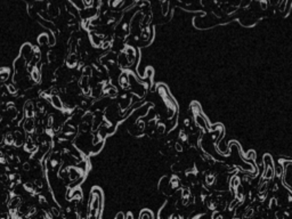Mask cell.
Instances as JSON below:
<instances>
[{"label":"cell","mask_w":292,"mask_h":219,"mask_svg":"<svg viewBox=\"0 0 292 219\" xmlns=\"http://www.w3.org/2000/svg\"><path fill=\"white\" fill-rule=\"evenodd\" d=\"M79 87H80L86 95H89V78L87 75H82V78L79 81Z\"/></svg>","instance_id":"obj_1"},{"label":"cell","mask_w":292,"mask_h":219,"mask_svg":"<svg viewBox=\"0 0 292 219\" xmlns=\"http://www.w3.org/2000/svg\"><path fill=\"white\" fill-rule=\"evenodd\" d=\"M34 126H35V123L32 118H28V119L24 121V123H23V128H24V130L26 131L28 134H31L32 131L34 130L35 129Z\"/></svg>","instance_id":"obj_2"},{"label":"cell","mask_w":292,"mask_h":219,"mask_svg":"<svg viewBox=\"0 0 292 219\" xmlns=\"http://www.w3.org/2000/svg\"><path fill=\"white\" fill-rule=\"evenodd\" d=\"M25 65H26V62H25V60L22 56L18 57L17 60H15V63H14L15 71H24Z\"/></svg>","instance_id":"obj_3"},{"label":"cell","mask_w":292,"mask_h":219,"mask_svg":"<svg viewBox=\"0 0 292 219\" xmlns=\"http://www.w3.org/2000/svg\"><path fill=\"white\" fill-rule=\"evenodd\" d=\"M81 177V172L77 168H69V178L72 181H75Z\"/></svg>","instance_id":"obj_4"},{"label":"cell","mask_w":292,"mask_h":219,"mask_svg":"<svg viewBox=\"0 0 292 219\" xmlns=\"http://www.w3.org/2000/svg\"><path fill=\"white\" fill-rule=\"evenodd\" d=\"M50 102H52V104H53V106L55 109H58V110L63 109V102H62V99L57 95L52 96V97H50Z\"/></svg>","instance_id":"obj_5"},{"label":"cell","mask_w":292,"mask_h":219,"mask_svg":"<svg viewBox=\"0 0 292 219\" xmlns=\"http://www.w3.org/2000/svg\"><path fill=\"white\" fill-rule=\"evenodd\" d=\"M25 147V151H28V152H31V153H33V152H35L37 151V146H35V143H34V141L32 139L31 137H29V139H28V141L25 143V145H24Z\"/></svg>","instance_id":"obj_6"},{"label":"cell","mask_w":292,"mask_h":219,"mask_svg":"<svg viewBox=\"0 0 292 219\" xmlns=\"http://www.w3.org/2000/svg\"><path fill=\"white\" fill-rule=\"evenodd\" d=\"M23 141H24V136L21 131H15L14 132V144L15 146H21L23 145Z\"/></svg>","instance_id":"obj_7"},{"label":"cell","mask_w":292,"mask_h":219,"mask_svg":"<svg viewBox=\"0 0 292 219\" xmlns=\"http://www.w3.org/2000/svg\"><path fill=\"white\" fill-rule=\"evenodd\" d=\"M24 111H25V117L26 118H33L34 115V111H33V104L31 102H28L24 105Z\"/></svg>","instance_id":"obj_8"},{"label":"cell","mask_w":292,"mask_h":219,"mask_svg":"<svg viewBox=\"0 0 292 219\" xmlns=\"http://www.w3.org/2000/svg\"><path fill=\"white\" fill-rule=\"evenodd\" d=\"M20 204H21V198H18V196H13V198L9 200V209H11V210H15V209H18V207H20Z\"/></svg>","instance_id":"obj_9"},{"label":"cell","mask_w":292,"mask_h":219,"mask_svg":"<svg viewBox=\"0 0 292 219\" xmlns=\"http://www.w3.org/2000/svg\"><path fill=\"white\" fill-rule=\"evenodd\" d=\"M78 63V56L75 55V54H71V55H69L66 58V64L69 65L70 67H73L75 66Z\"/></svg>","instance_id":"obj_10"},{"label":"cell","mask_w":292,"mask_h":219,"mask_svg":"<svg viewBox=\"0 0 292 219\" xmlns=\"http://www.w3.org/2000/svg\"><path fill=\"white\" fill-rule=\"evenodd\" d=\"M31 78H32V80H33V81H35V82H39L40 80H41V72H40V70H39V69L34 67V69L32 70Z\"/></svg>","instance_id":"obj_11"},{"label":"cell","mask_w":292,"mask_h":219,"mask_svg":"<svg viewBox=\"0 0 292 219\" xmlns=\"http://www.w3.org/2000/svg\"><path fill=\"white\" fill-rule=\"evenodd\" d=\"M38 43H39V45H41V46L48 45V34H47V33H43V34H40V35H39Z\"/></svg>","instance_id":"obj_12"},{"label":"cell","mask_w":292,"mask_h":219,"mask_svg":"<svg viewBox=\"0 0 292 219\" xmlns=\"http://www.w3.org/2000/svg\"><path fill=\"white\" fill-rule=\"evenodd\" d=\"M8 78H9V72L7 70L1 69L0 70V82H5Z\"/></svg>","instance_id":"obj_13"},{"label":"cell","mask_w":292,"mask_h":219,"mask_svg":"<svg viewBox=\"0 0 292 219\" xmlns=\"http://www.w3.org/2000/svg\"><path fill=\"white\" fill-rule=\"evenodd\" d=\"M92 42L94 46H99V45L102 43V37H99V35H97V34H92Z\"/></svg>","instance_id":"obj_14"},{"label":"cell","mask_w":292,"mask_h":219,"mask_svg":"<svg viewBox=\"0 0 292 219\" xmlns=\"http://www.w3.org/2000/svg\"><path fill=\"white\" fill-rule=\"evenodd\" d=\"M5 141H6L8 145L13 144V143H14V134H11V132L6 134V136H5Z\"/></svg>","instance_id":"obj_15"},{"label":"cell","mask_w":292,"mask_h":219,"mask_svg":"<svg viewBox=\"0 0 292 219\" xmlns=\"http://www.w3.org/2000/svg\"><path fill=\"white\" fill-rule=\"evenodd\" d=\"M6 88H7V92L8 94H11V95H15V94L17 92V88H16L13 83H9Z\"/></svg>","instance_id":"obj_16"},{"label":"cell","mask_w":292,"mask_h":219,"mask_svg":"<svg viewBox=\"0 0 292 219\" xmlns=\"http://www.w3.org/2000/svg\"><path fill=\"white\" fill-rule=\"evenodd\" d=\"M92 119H94V117H92V113H86L85 115L82 117V121H83V122H87V123H92Z\"/></svg>","instance_id":"obj_17"},{"label":"cell","mask_w":292,"mask_h":219,"mask_svg":"<svg viewBox=\"0 0 292 219\" xmlns=\"http://www.w3.org/2000/svg\"><path fill=\"white\" fill-rule=\"evenodd\" d=\"M48 34V46H54L55 45V35L50 32H47Z\"/></svg>","instance_id":"obj_18"},{"label":"cell","mask_w":292,"mask_h":219,"mask_svg":"<svg viewBox=\"0 0 292 219\" xmlns=\"http://www.w3.org/2000/svg\"><path fill=\"white\" fill-rule=\"evenodd\" d=\"M72 195H73V199H78V200H80V199L82 198V194H81L80 190H74V191L72 192Z\"/></svg>","instance_id":"obj_19"},{"label":"cell","mask_w":292,"mask_h":219,"mask_svg":"<svg viewBox=\"0 0 292 219\" xmlns=\"http://www.w3.org/2000/svg\"><path fill=\"white\" fill-rule=\"evenodd\" d=\"M102 146H103V143H102V141H99V143H97V144H95V145H94V149L92 150V153H97V152H99V150L102 149Z\"/></svg>","instance_id":"obj_20"},{"label":"cell","mask_w":292,"mask_h":219,"mask_svg":"<svg viewBox=\"0 0 292 219\" xmlns=\"http://www.w3.org/2000/svg\"><path fill=\"white\" fill-rule=\"evenodd\" d=\"M24 188L26 190V191H30L31 193H33V185H32L31 183H25Z\"/></svg>","instance_id":"obj_21"},{"label":"cell","mask_w":292,"mask_h":219,"mask_svg":"<svg viewBox=\"0 0 292 219\" xmlns=\"http://www.w3.org/2000/svg\"><path fill=\"white\" fill-rule=\"evenodd\" d=\"M78 168H79V169L86 170V168H87V162H86V161H80V162H79V166H78Z\"/></svg>","instance_id":"obj_22"},{"label":"cell","mask_w":292,"mask_h":219,"mask_svg":"<svg viewBox=\"0 0 292 219\" xmlns=\"http://www.w3.org/2000/svg\"><path fill=\"white\" fill-rule=\"evenodd\" d=\"M90 74H92V67L87 66L85 70H83V75H87V77H89Z\"/></svg>","instance_id":"obj_23"},{"label":"cell","mask_w":292,"mask_h":219,"mask_svg":"<svg viewBox=\"0 0 292 219\" xmlns=\"http://www.w3.org/2000/svg\"><path fill=\"white\" fill-rule=\"evenodd\" d=\"M34 185L37 186V187H39V188H43V181H41V180H39V179L35 180V181H34Z\"/></svg>","instance_id":"obj_24"},{"label":"cell","mask_w":292,"mask_h":219,"mask_svg":"<svg viewBox=\"0 0 292 219\" xmlns=\"http://www.w3.org/2000/svg\"><path fill=\"white\" fill-rule=\"evenodd\" d=\"M23 169L25 170V171H28V170H30L31 169V164L29 162H25L24 164H23Z\"/></svg>","instance_id":"obj_25"},{"label":"cell","mask_w":292,"mask_h":219,"mask_svg":"<svg viewBox=\"0 0 292 219\" xmlns=\"http://www.w3.org/2000/svg\"><path fill=\"white\" fill-rule=\"evenodd\" d=\"M52 213H53L54 216H58L60 215V211H58L57 208H52Z\"/></svg>","instance_id":"obj_26"},{"label":"cell","mask_w":292,"mask_h":219,"mask_svg":"<svg viewBox=\"0 0 292 219\" xmlns=\"http://www.w3.org/2000/svg\"><path fill=\"white\" fill-rule=\"evenodd\" d=\"M92 1H94V0H83V4H85L87 7H89V6H92Z\"/></svg>","instance_id":"obj_27"},{"label":"cell","mask_w":292,"mask_h":219,"mask_svg":"<svg viewBox=\"0 0 292 219\" xmlns=\"http://www.w3.org/2000/svg\"><path fill=\"white\" fill-rule=\"evenodd\" d=\"M48 60H49V62H54V60H55V57H54V54L53 53L48 54Z\"/></svg>","instance_id":"obj_28"},{"label":"cell","mask_w":292,"mask_h":219,"mask_svg":"<svg viewBox=\"0 0 292 219\" xmlns=\"http://www.w3.org/2000/svg\"><path fill=\"white\" fill-rule=\"evenodd\" d=\"M39 202H40L41 204L46 203V198H45V196H40V198H39Z\"/></svg>","instance_id":"obj_29"},{"label":"cell","mask_w":292,"mask_h":219,"mask_svg":"<svg viewBox=\"0 0 292 219\" xmlns=\"http://www.w3.org/2000/svg\"><path fill=\"white\" fill-rule=\"evenodd\" d=\"M4 141H5V136H4V135L0 134V145L4 144Z\"/></svg>","instance_id":"obj_30"},{"label":"cell","mask_w":292,"mask_h":219,"mask_svg":"<svg viewBox=\"0 0 292 219\" xmlns=\"http://www.w3.org/2000/svg\"><path fill=\"white\" fill-rule=\"evenodd\" d=\"M109 46H110V43H109V42H104V43H103V48H104V49L109 48Z\"/></svg>","instance_id":"obj_31"}]
</instances>
